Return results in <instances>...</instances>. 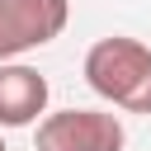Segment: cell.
Instances as JSON below:
<instances>
[{"label": "cell", "instance_id": "1", "mask_svg": "<svg viewBox=\"0 0 151 151\" xmlns=\"http://www.w3.org/2000/svg\"><path fill=\"white\" fill-rule=\"evenodd\" d=\"M85 85L123 109V113H151V47L137 42V38H99L90 52H85Z\"/></svg>", "mask_w": 151, "mask_h": 151}, {"label": "cell", "instance_id": "2", "mask_svg": "<svg viewBox=\"0 0 151 151\" xmlns=\"http://www.w3.org/2000/svg\"><path fill=\"white\" fill-rule=\"evenodd\" d=\"M127 132L104 109H57L38 123V151H123Z\"/></svg>", "mask_w": 151, "mask_h": 151}, {"label": "cell", "instance_id": "3", "mask_svg": "<svg viewBox=\"0 0 151 151\" xmlns=\"http://www.w3.org/2000/svg\"><path fill=\"white\" fill-rule=\"evenodd\" d=\"M71 19V0H0V61L47 47Z\"/></svg>", "mask_w": 151, "mask_h": 151}, {"label": "cell", "instance_id": "4", "mask_svg": "<svg viewBox=\"0 0 151 151\" xmlns=\"http://www.w3.org/2000/svg\"><path fill=\"white\" fill-rule=\"evenodd\" d=\"M47 76L24 61H0V127H33L47 113Z\"/></svg>", "mask_w": 151, "mask_h": 151}, {"label": "cell", "instance_id": "5", "mask_svg": "<svg viewBox=\"0 0 151 151\" xmlns=\"http://www.w3.org/2000/svg\"><path fill=\"white\" fill-rule=\"evenodd\" d=\"M0 151H9V146H5V137H0Z\"/></svg>", "mask_w": 151, "mask_h": 151}]
</instances>
